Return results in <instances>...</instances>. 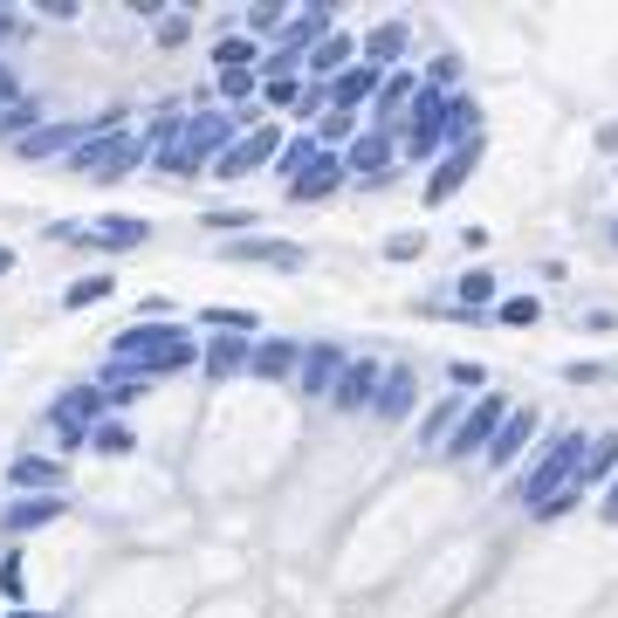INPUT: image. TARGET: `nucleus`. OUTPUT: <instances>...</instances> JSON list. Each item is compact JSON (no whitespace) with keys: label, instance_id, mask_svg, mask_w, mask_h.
Instances as JSON below:
<instances>
[{"label":"nucleus","instance_id":"6","mask_svg":"<svg viewBox=\"0 0 618 618\" xmlns=\"http://www.w3.org/2000/svg\"><path fill=\"white\" fill-rule=\"evenodd\" d=\"M275 151H282V131H275V124H248V131L220 151L214 179H248V172H262V165L275 159Z\"/></svg>","mask_w":618,"mask_h":618},{"label":"nucleus","instance_id":"31","mask_svg":"<svg viewBox=\"0 0 618 618\" xmlns=\"http://www.w3.org/2000/svg\"><path fill=\"white\" fill-rule=\"evenodd\" d=\"M460 426V392L454 399H440V405H433L426 412V426H420V447H447V433Z\"/></svg>","mask_w":618,"mask_h":618},{"label":"nucleus","instance_id":"27","mask_svg":"<svg viewBox=\"0 0 618 618\" xmlns=\"http://www.w3.org/2000/svg\"><path fill=\"white\" fill-rule=\"evenodd\" d=\"M399 56H405V21H385V28H371V35H365V62H371V69L399 62Z\"/></svg>","mask_w":618,"mask_h":618},{"label":"nucleus","instance_id":"15","mask_svg":"<svg viewBox=\"0 0 618 618\" xmlns=\"http://www.w3.org/2000/svg\"><path fill=\"white\" fill-rule=\"evenodd\" d=\"M412 399H420V378H412L405 365H385V385H378V399H371V412L385 426H399L405 412H412Z\"/></svg>","mask_w":618,"mask_h":618},{"label":"nucleus","instance_id":"21","mask_svg":"<svg viewBox=\"0 0 618 618\" xmlns=\"http://www.w3.org/2000/svg\"><path fill=\"white\" fill-rule=\"evenodd\" d=\"M248 371H254V378H289V371H302V344H296V337H268V344H254Z\"/></svg>","mask_w":618,"mask_h":618},{"label":"nucleus","instance_id":"38","mask_svg":"<svg viewBox=\"0 0 618 618\" xmlns=\"http://www.w3.org/2000/svg\"><path fill=\"white\" fill-rule=\"evenodd\" d=\"M495 317L523 330V323H536V317H543V302H536V296H502V302H495Z\"/></svg>","mask_w":618,"mask_h":618},{"label":"nucleus","instance_id":"50","mask_svg":"<svg viewBox=\"0 0 618 618\" xmlns=\"http://www.w3.org/2000/svg\"><path fill=\"white\" fill-rule=\"evenodd\" d=\"M14 268V248H0V275H8Z\"/></svg>","mask_w":618,"mask_h":618},{"label":"nucleus","instance_id":"16","mask_svg":"<svg viewBox=\"0 0 618 618\" xmlns=\"http://www.w3.org/2000/svg\"><path fill=\"white\" fill-rule=\"evenodd\" d=\"M103 412H111V392H103V385H69V392L56 399V420L62 426H103Z\"/></svg>","mask_w":618,"mask_h":618},{"label":"nucleus","instance_id":"30","mask_svg":"<svg viewBox=\"0 0 618 618\" xmlns=\"http://www.w3.org/2000/svg\"><path fill=\"white\" fill-rule=\"evenodd\" d=\"M474 117H481V103L474 96H447V145H474Z\"/></svg>","mask_w":618,"mask_h":618},{"label":"nucleus","instance_id":"22","mask_svg":"<svg viewBox=\"0 0 618 618\" xmlns=\"http://www.w3.org/2000/svg\"><path fill=\"white\" fill-rule=\"evenodd\" d=\"M248 357H254V337H214L199 351V365H206V378H234V371H248Z\"/></svg>","mask_w":618,"mask_h":618},{"label":"nucleus","instance_id":"4","mask_svg":"<svg viewBox=\"0 0 618 618\" xmlns=\"http://www.w3.org/2000/svg\"><path fill=\"white\" fill-rule=\"evenodd\" d=\"M69 165L83 172V179H103V186H111V179H131L145 165V138H131V131H96L90 145L69 151Z\"/></svg>","mask_w":618,"mask_h":618},{"label":"nucleus","instance_id":"5","mask_svg":"<svg viewBox=\"0 0 618 618\" xmlns=\"http://www.w3.org/2000/svg\"><path fill=\"white\" fill-rule=\"evenodd\" d=\"M399 138H405L412 159H433V151L447 145V96L420 83V96H412V111H405V124H399Z\"/></svg>","mask_w":618,"mask_h":618},{"label":"nucleus","instance_id":"19","mask_svg":"<svg viewBox=\"0 0 618 618\" xmlns=\"http://www.w3.org/2000/svg\"><path fill=\"white\" fill-rule=\"evenodd\" d=\"M385 90V69H371V62H351L337 83H330V111H357L365 96H378Z\"/></svg>","mask_w":618,"mask_h":618},{"label":"nucleus","instance_id":"10","mask_svg":"<svg viewBox=\"0 0 618 618\" xmlns=\"http://www.w3.org/2000/svg\"><path fill=\"white\" fill-rule=\"evenodd\" d=\"M323 35H337V8H309V14H289V28L275 35L282 56H302L309 62V48H317Z\"/></svg>","mask_w":618,"mask_h":618},{"label":"nucleus","instance_id":"47","mask_svg":"<svg viewBox=\"0 0 618 618\" xmlns=\"http://www.w3.org/2000/svg\"><path fill=\"white\" fill-rule=\"evenodd\" d=\"M420 248H426V234H392V241H385V254H392V262H412Z\"/></svg>","mask_w":618,"mask_h":618},{"label":"nucleus","instance_id":"9","mask_svg":"<svg viewBox=\"0 0 618 618\" xmlns=\"http://www.w3.org/2000/svg\"><path fill=\"white\" fill-rule=\"evenodd\" d=\"M83 241L90 248H111V254H131V248L151 241V220H138V214H103V220L83 227Z\"/></svg>","mask_w":618,"mask_h":618},{"label":"nucleus","instance_id":"29","mask_svg":"<svg viewBox=\"0 0 618 618\" xmlns=\"http://www.w3.org/2000/svg\"><path fill=\"white\" fill-rule=\"evenodd\" d=\"M214 62H220V76H234V69H262V48H254L248 35H227V42H214Z\"/></svg>","mask_w":618,"mask_h":618},{"label":"nucleus","instance_id":"32","mask_svg":"<svg viewBox=\"0 0 618 618\" xmlns=\"http://www.w3.org/2000/svg\"><path fill=\"white\" fill-rule=\"evenodd\" d=\"M28 131H42V103H28V96H21V103H8V111H0V138H28Z\"/></svg>","mask_w":618,"mask_h":618},{"label":"nucleus","instance_id":"36","mask_svg":"<svg viewBox=\"0 0 618 618\" xmlns=\"http://www.w3.org/2000/svg\"><path fill=\"white\" fill-rule=\"evenodd\" d=\"M577 502H584V488H577V474H571V481H563V488H557V495H550L543 508H529V515H536V523H557V515H571Z\"/></svg>","mask_w":618,"mask_h":618},{"label":"nucleus","instance_id":"40","mask_svg":"<svg viewBox=\"0 0 618 618\" xmlns=\"http://www.w3.org/2000/svg\"><path fill=\"white\" fill-rule=\"evenodd\" d=\"M309 159H317V138H289V145H282V151H275V165H282V172H289V179H296V172H302Z\"/></svg>","mask_w":618,"mask_h":618},{"label":"nucleus","instance_id":"7","mask_svg":"<svg viewBox=\"0 0 618 618\" xmlns=\"http://www.w3.org/2000/svg\"><path fill=\"white\" fill-rule=\"evenodd\" d=\"M502 420H508V405H502V399H481L474 412H460V426L447 433V447H440V454H447V460H468L474 447L488 454V440L502 433Z\"/></svg>","mask_w":618,"mask_h":618},{"label":"nucleus","instance_id":"44","mask_svg":"<svg viewBox=\"0 0 618 618\" xmlns=\"http://www.w3.org/2000/svg\"><path fill=\"white\" fill-rule=\"evenodd\" d=\"M199 227H220V234H234V227H262L254 214H234V206H227V214H206Z\"/></svg>","mask_w":618,"mask_h":618},{"label":"nucleus","instance_id":"14","mask_svg":"<svg viewBox=\"0 0 618 618\" xmlns=\"http://www.w3.org/2000/svg\"><path fill=\"white\" fill-rule=\"evenodd\" d=\"M378 385H385V365H378V357H351L330 399H337L344 412H357V405H371V399H378Z\"/></svg>","mask_w":618,"mask_h":618},{"label":"nucleus","instance_id":"24","mask_svg":"<svg viewBox=\"0 0 618 618\" xmlns=\"http://www.w3.org/2000/svg\"><path fill=\"white\" fill-rule=\"evenodd\" d=\"M605 474H618V433H598L584 447V468H577V488H598Z\"/></svg>","mask_w":618,"mask_h":618},{"label":"nucleus","instance_id":"11","mask_svg":"<svg viewBox=\"0 0 618 618\" xmlns=\"http://www.w3.org/2000/svg\"><path fill=\"white\" fill-rule=\"evenodd\" d=\"M227 262H268V268H302L309 262V254L296 248V241H268V234H234V241H227Z\"/></svg>","mask_w":618,"mask_h":618},{"label":"nucleus","instance_id":"25","mask_svg":"<svg viewBox=\"0 0 618 618\" xmlns=\"http://www.w3.org/2000/svg\"><path fill=\"white\" fill-rule=\"evenodd\" d=\"M344 56H351V35H323L317 48H309V62H302V69H309V76H317V83H323V76H330V83H337V76L351 69Z\"/></svg>","mask_w":618,"mask_h":618},{"label":"nucleus","instance_id":"45","mask_svg":"<svg viewBox=\"0 0 618 618\" xmlns=\"http://www.w3.org/2000/svg\"><path fill=\"white\" fill-rule=\"evenodd\" d=\"M21 35H28V14H14L8 0H0V42H21Z\"/></svg>","mask_w":618,"mask_h":618},{"label":"nucleus","instance_id":"26","mask_svg":"<svg viewBox=\"0 0 618 618\" xmlns=\"http://www.w3.org/2000/svg\"><path fill=\"white\" fill-rule=\"evenodd\" d=\"M8 481H14V488H42V495H56V488H62V460H35V454H21L14 468H8Z\"/></svg>","mask_w":618,"mask_h":618},{"label":"nucleus","instance_id":"18","mask_svg":"<svg viewBox=\"0 0 618 618\" xmlns=\"http://www.w3.org/2000/svg\"><path fill=\"white\" fill-rule=\"evenodd\" d=\"M474 165H481V138H474V145H454L447 159H440V172L426 179V199H447V193H460V186L474 179Z\"/></svg>","mask_w":618,"mask_h":618},{"label":"nucleus","instance_id":"13","mask_svg":"<svg viewBox=\"0 0 618 618\" xmlns=\"http://www.w3.org/2000/svg\"><path fill=\"white\" fill-rule=\"evenodd\" d=\"M351 179V165L344 159H330V151H317V159H309L296 179H289V199H330Z\"/></svg>","mask_w":618,"mask_h":618},{"label":"nucleus","instance_id":"39","mask_svg":"<svg viewBox=\"0 0 618 618\" xmlns=\"http://www.w3.org/2000/svg\"><path fill=\"white\" fill-rule=\"evenodd\" d=\"M351 131H357V111H323V124H317V151L337 145V138H351Z\"/></svg>","mask_w":618,"mask_h":618},{"label":"nucleus","instance_id":"46","mask_svg":"<svg viewBox=\"0 0 618 618\" xmlns=\"http://www.w3.org/2000/svg\"><path fill=\"white\" fill-rule=\"evenodd\" d=\"M220 96H254V69H234V76H220Z\"/></svg>","mask_w":618,"mask_h":618},{"label":"nucleus","instance_id":"35","mask_svg":"<svg viewBox=\"0 0 618 618\" xmlns=\"http://www.w3.org/2000/svg\"><path fill=\"white\" fill-rule=\"evenodd\" d=\"M111 289H117L111 275H83V282H69V289H62V309H90V302H103Z\"/></svg>","mask_w":618,"mask_h":618},{"label":"nucleus","instance_id":"12","mask_svg":"<svg viewBox=\"0 0 618 618\" xmlns=\"http://www.w3.org/2000/svg\"><path fill=\"white\" fill-rule=\"evenodd\" d=\"M392 131H365V138H351V179H357V186H371V179H385V172H392Z\"/></svg>","mask_w":618,"mask_h":618},{"label":"nucleus","instance_id":"42","mask_svg":"<svg viewBox=\"0 0 618 618\" xmlns=\"http://www.w3.org/2000/svg\"><path fill=\"white\" fill-rule=\"evenodd\" d=\"M186 35H193V14H159V42L165 48H179Z\"/></svg>","mask_w":618,"mask_h":618},{"label":"nucleus","instance_id":"8","mask_svg":"<svg viewBox=\"0 0 618 618\" xmlns=\"http://www.w3.org/2000/svg\"><path fill=\"white\" fill-rule=\"evenodd\" d=\"M344 365H351L344 344H309L296 378H302V392H309V399H330V392H337V378H344Z\"/></svg>","mask_w":618,"mask_h":618},{"label":"nucleus","instance_id":"51","mask_svg":"<svg viewBox=\"0 0 618 618\" xmlns=\"http://www.w3.org/2000/svg\"><path fill=\"white\" fill-rule=\"evenodd\" d=\"M611 248H618V220H611Z\"/></svg>","mask_w":618,"mask_h":618},{"label":"nucleus","instance_id":"2","mask_svg":"<svg viewBox=\"0 0 618 618\" xmlns=\"http://www.w3.org/2000/svg\"><path fill=\"white\" fill-rule=\"evenodd\" d=\"M248 124H262V117H254V111H199V117H186V124H179V145L159 151V172L193 179L199 165H220V151L234 145Z\"/></svg>","mask_w":618,"mask_h":618},{"label":"nucleus","instance_id":"1","mask_svg":"<svg viewBox=\"0 0 618 618\" xmlns=\"http://www.w3.org/2000/svg\"><path fill=\"white\" fill-rule=\"evenodd\" d=\"M193 365V337L165 317H138L131 330H117L111 344V378H165V371H186Z\"/></svg>","mask_w":618,"mask_h":618},{"label":"nucleus","instance_id":"41","mask_svg":"<svg viewBox=\"0 0 618 618\" xmlns=\"http://www.w3.org/2000/svg\"><path fill=\"white\" fill-rule=\"evenodd\" d=\"M447 378L460 385V392H468V385H474V392H481V385H488V371L474 365V357H454V365H447Z\"/></svg>","mask_w":618,"mask_h":618},{"label":"nucleus","instance_id":"48","mask_svg":"<svg viewBox=\"0 0 618 618\" xmlns=\"http://www.w3.org/2000/svg\"><path fill=\"white\" fill-rule=\"evenodd\" d=\"M0 103H21V76L8 62H0Z\"/></svg>","mask_w":618,"mask_h":618},{"label":"nucleus","instance_id":"20","mask_svg":"<svg viewBox=\"0 0 618 618\" xmlns=\"http://www.w3.org/2000/svg\"><path fill=\"white\" fill-rule=\"evenodd\" d=\"M412 96H420V76H385V90L371 96L378 103V131H399V124H405V111H412Z\"/></svg>","mask_w":618,"mask_h":618},{"label":"nucleus","instance_id":"43","mask_svg":"<svg viewBox=\"0 0 618 618\" xmlns=\"http://www.w3.org/2000/svg\"><path fill=\"white\" fill-rule=\"evenodd\" d=\"M262 96H268V103H289V111H296V103H302V83H296V76H282V83H262Z\"/></svg>","mask_w":618,"mask_h":618},{"label":"nucleus","instance_id":"33","mask_svg":"<svg viewBox=\"0 0 618 618\" xmlns=\"http://www.w3.org/2000/svg\"><path fill=\"white\" fill-rule=\"evenodd\" d=\"M282 28H289V8H282V0H254V8H248V42L282 35Z\"/></svg>","mask_w":618,"mask_h":618},{"label":"nucleus","instance_id":"17","mask_svg":"<svg viewBox=\"0 0 618 618\" xmlns=\"http://www.w3.org/2000/svg\"><path fill=\"white\" fill-rule=\"evenodd\" d=\"M529 433H536V405L508 412V420H502V433L488 440V468H515V460H523V447H529Z\"/></svg>","mask_w":618,"mask_h":618},{"label":"nucleus","instance_id":"28","mask_svg":"<svg viewBox=\"0 0 618 618\" xmlns=\"http://www.w3.org/2000/svg\"><path fill=\"white\" fill-rule=\"evenodd\" d=\"M69 502H56V495H35V502H14L8 508V529L21 536V529H42V523H56V515H62Z\"/></svg>","mask_w":618,"mask_h":618},{"label":"nucleus","instance_id":"3","mask_svg":"<svg viewBox=\"0 0 618 618\" xmlns=\"http://www.w3.org/2000/svg\"><path fill=\"white\" fill-rule=\"evenodd\" d=\"M584 447H591L584 433H550V447L536 454V468H529L523 481H515V502H523V508H543V502L557 495V488L584 468Z\"/></svg>","mask_w":618,"mask_h":618},{"label":"nucleus","instance_id":"34","mask_svg":"<svg viewBox=\"0 0 618 618\" xmlns=\"http://www.w3.org/2000/svg\"><path fill=\"white\" fill-rule=\"evenodd\" d=\"M90 447L117 460V454H131L138 440H131V426H124V420H103V426H90Z\"/></svg>","mask_w":618,"mask_h":618},{"label":"nucleus","instance_id":"23","mask_svg":"<svg viewBox=\"0 0 618 618\" xmlns=\"http://www.w3.org/2000/svg\"><path fill=\"white\" fill-rule=\"evenodd\" d=\"M454 296H460V317H474V309H488V302L502 296V275L495 268H468V275L454 282Z\"/></svg>","mask_w":618,"mask_h":618},{"label":"nucleus","instance_id":"37","mask_svg":"<svg viewBox=\"0 0 618 618\" xmlns=\"http://www.w3.org/2000/svg\"><path fill=\"white\" fill-rule=\"evenodd\" d=\"M199 323H214V330H262V317H254V309H199Z\"/></svg>","mask_w":618,"mask_h":618},{"label":"nucleus","instance_id":"52","mask_svg":"<svg viewBox=\"0 0 618 618\" xmlns=\"http://www.w3.org/2000/svg\"><path fill=\"white\" fill-rule=\"evenodd\" d=\"M14 618H42V611H14Z\"/></svg>","mask_w":618,"mask_h":618},{"label":"nucleus","instance_id":"49","mask_svg":"<svg viewBox=\"0 0 618 618\" xmlns=\"http://www.w3.org/2000/svg\"><path fill=\"white\" fill-rule=\"evenodd\" d=\"M598 515H605V523H618V474H611V488H605V502H598Z\"/></svg>","mask_w":618,"mask_h":618}]
</instances>
